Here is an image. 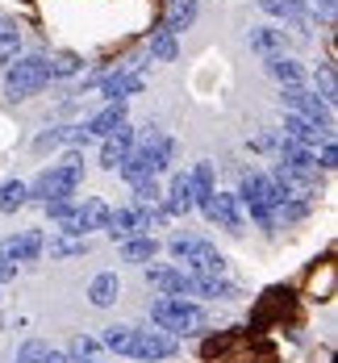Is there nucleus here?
<instances>
[{
	"mask_svg": "<svg viewBox=\"0 0 338 363\" xmlns=\"http://www.w3.org/2000/svg\"><path fill=\"white\" fill-rule=\"evenodd\" d=\"M188 276H201V280H218V276H225V255L213 247V242H201L196 251L184 259Z\"/></svg>",
	"mask_w": 338,
	"mask_h": 363,
	"instance_id": "nucleus-8",
	"label": "nucleus"
},
{
	"mask_svg": "<svg viewBox=\"0 0 338 363\" xmlns=\"http://www.w3.org/2000/svg\"><path fill=\"white\" fill-rule=\"evenodd\" d=\"M147 88V79H142V72H117V75H105L101 79V92H105V101H125V96H138Z\"/></svg>",
	"mask_w": 338,
	"mask_h": 363,
	"instance_id": "nucleus-11",
	"label": "nucleus"
},
{
	"mask_svg": "<svg viewBox=\"0 0 338 363\" xmlns=\"http://www.w3.org/2000/svg\"><path fill=\"white\" fill-rule=\"evenodd\" d=\"M117 172H121L130 184H138V180H150V176L167 172V163H163V159H154V155H147L142 146H134V150L121 159V167H117Z\"/></svg>",
	"mask_w": 338,
	"mask_h": 363,
	"instance_id": "nucleus-10",
	"label": "nucleus"
},
{
	"mask_svg": "<svg viewBox=\"0 0 338 363\" xmlns=\"http://www.w3.org/2000/svg\"><path fill=\"white\" fill-rule=\"evenodd\" d=\"M271 184H276L280 201H300V205H309V201L317 196V172H293V167L276 163Z\"/></svg>",
	"mask_w": 338,
	"mask_h": 363,
	"instance_id": "nucleus-5",
	"label": "nucleus"
},
{
	"mask_svg": "<svg viewBox=\"0 0 338 363\" xmlns=\"http://www.w3.org/2000/svg\"><path fill=\"white\" fill-rule=\"evenodd\" d=\"M263 13H271V17H284V21H293V26H305L309 21V13H305V0H259Z\"/></svg>",
	"mask_w": 338,
	"mask_h": 363,
	"instance_id": "nucleus-24",
	"label": "nucleus"
},
{
	"mask_svg": "<svg viewBox=\"0 0 338 363\" xmlns=\"http://www.w3.org/2000/svg\"><path fill=\"white\" fill-rule=\"evenodd\" d=\"M180 338H171L167 330H134V342H130V355L142 363H154V359H167L176 355Z\"/></svg>",
	"mask_w": 338,
	"mask_h": 363,
	"instance_id": "nucleus-6",
	"label": "nucleus"
},
{
	"mask_svg": "<svg viewBox=\"0 0 338 363\" xmlns=\"http://www.w3.org/2000/svg\"><path fill=\"white\" fill-rule=\"evenodd\" d=\"M42 251H50V259H75V255L92 251V242L88 238H72V234H55L50 242H42Z\"/></svg>",
	"mask_w": 338,
	"mask_h": 363,
	"instance_id": "nucleus-23",
	"label": "nucleus"
},
{
	"mask_svg": "<svg viewBox=\"0 0 338 363\" xmlns=\"http://www.w3.org/2000/svg\"><path fill=\"white\" fill-rule=\"evenodd\" d=\"M79 180H84V155L79 150H67V159L63 163H50L34 184H26V192L46 205V201H59V196H75Z\"/></svg>",
	"mask_w": 338,
	"mask_h": 363,
	"instance_id": "nucleus-1",
	"label": "nucleus"
},
{
	"mask_svg": "<svg viewBox=\"0 0 338 363\" xmlns=\"http://www.w3.org/2000/svg\"><path fill=\"white\" fill-rule=\"evenodd\" d=\"M284 138L297 146H309V150H317V146L326 143V134L313 125V121H305V117H297V113H288L284 117Z\"/></svg>",
	"mask_w": 338,
	"mask_h": 363,
	"instance_id": "nucleus-15",
	"label": "nucleus"
},
{
	"mask_svg": "<svg viewBox=\"0 0 338 363\" xmlns=\"http://www.w3.org/2000/svg\"><path fill=\"white\" fill-rule=\"evenodd\" d=\"M196 9H201V0H167L163 30H167V34H184L188 26L196 21Z\"/></svg>",
	"mask_w": 338,
	"mask_h": 363,
	"instance_id": "nucleus-16",
	"label": "nucleus"
},
{
	"mask_svg": "<svg viewBox=\"0 0 338 363\" xmlns=\"http://www.w3.org/2000/svg\"><path fill=\"white\" fill-rule=\"evenodd\" d=\"M201 242H205V238H196V234H176V238L167 242V251H171V255H176V259H180V263H184V259H188V255H192V251H196Z\"/></svg>",
	"mask_w": 338,
	"mask_h": 363,
	"instance_id": "nucleus-35",
	"label": "nucleus"
},
{
	"mask_svg": "<svg viewBox=\"0 0 338 363\" xmlns=\"http://www.w3.org/2000/svg\"><path fill=\"white\" fill-rule=\"evenodd\" d=\"M42 242H46V238H42L38 230H21V234H17V259H21V263H34L38 255H42Z\"/></svg>",
	"mask_w": 338,
	"mask_h": 363,
	"instance_id": "nucleus-31",
	"label": "nucleus"
},
{
	"mask_svg": "<svg viewBox=\"0 0 338 363\" xmlns=\"http://www.w3.org/2000/svg\"><path fill=\"white\" fill-rule=\"evenodd\" d=\"M150 318H154V326L167 330L171 338H180V334H196V330L205 326V313L184 301V296H159L154 305H150Z\"/></svg>",
	"mask_w": 338,
	"mask_h": 363,
	"instance_id": "nucleus-3",
	"label": "nucleus"
},
{
	"mask_svg": "<svg viewBox=\"0 0 338 363\" xmlns=\"http://www.w3.org/2000/svg\"><path fill=\"white\" fill-rule=\"evenodd\" d=\"M238 205H247L251 218L259 221L263 230H280V225H276L280 192H276L271 176H263V172H247V176H242V188H238Z\"/></svg>",
	"mask_w": 338,
	"mask_h": 363,
	"instance_id": "nucleus-2",
	"label": "nucleus"
},
{
	"mask_svg": "<svg viewBox=\"0 0 338 363\" xmlns=\"http://www.w3.org/2000/svg\"><path fill=\"white\" fill-rule=\"evenodd\" d=\"M138 205H163V188H159L154 176L134 184V209H138Z\"/></svg>",
	"mask_w": 338,
	"mask_h": 363,
	"instance_id": "nucleus-32",
	"label": "nucleus"
},
{
	"mask_svg": "<svg viewBox=\"0 0 338 363\" xmlns=\"http://www.w3.org/2000/svg\"><path fill=\"white\" fill-rule=\"evenodd\" d=\"M188 184H192V205L209 213L213 192H218V184H213V163H196V167L188 172Z\"/></svg>",
	"mask_w": 338,
	"mask_h": 363,
	"instance_id": "nucleus-13",
	"label": "nucleus"
},
{
	"mask_svg": "<svg viewBox=\"0 0 338 363\" xmlns=\"http://www.w3.org/2000/svg\"><path fill=\"white\" fill-rule=\"evenodd\" d=\"M247 42H251V50H259L263 59H271V55H284V30H271V26H255V30L247 34Z\"/></svg>",
	"mask_w": 338,
	"mask_h": 363,
	"instance_id": "nucleus-19",
	"label": "nucleus"
},
{
	"mask_svg": "<svg viewBox=\"0 0 338 363\" xmlns=\"http://www.w3.org/2000/svg\"><path fill=\"white\" fill-rule=\"evenodd\" d=\"M84 363H96V359H84Z\"/></svg>",
	"mask_w": 338,
	"mask_h": 363,
	"instance_id": "nucleus-39",
	"label": "nucleus"
},
{
	"mask_svg": "<svg viewBox=\"0 0 338 363\" xmlns=\"http://www.w3.org/2000/svg\"><path fill=\"white\" fill-rule=\"evenodd\" d=\"M105 230H109L113 242H125V238H134V234H138V213H134V209H109Z\"/></svg>",
	"mask_w": 338,
	"mask_h": 363,
	"instance_id": "nucleus-22",
	"label": "nucleus"
},
{
	"mask_svg": "<svg viewBox=\"0 0 338 363\" xmlns=\"http://www.w3.org/2000/svg\"><path fill=\"white\" fill-rule=\"evenodd\" d=\"M17 363H67L63 355H55L46 342H26L21 351H17Z\"/></svg>",
	"mask_w": 338,
	"mask_h": 363,
	"instance_id": "nucleus-29",
	"label": "nucleus"
},
{
	"mask_svg": "<svg viewBox=\"0 0 338 363\" xmlns=\"http://www.w3.org/2000/svg\"><path fill=\"white\" fill-rule=\"evenodd\" d=\"M192 209H196V205H192V184H188L184 172H176V176H171V188H167V201H163V213H167V218H184Z\"/></svg>",
	"mask_w": 338,
	"mask_h": 363,
	"instance_id": "nucleus-14",
	"label": "nucleus"
},
{
	"mask_svg": "<svg viewBox=\"0 0 338 363\" xmlns=\"http://www.w3.org/2000/svg\"><path fill=\"white\" fill-rule=\"evenodd\" d=\"M26 201H30V192H26V184L21 180H4L0 184V213H17Z\"/></svg>",
	"mask_w": 338,
	"mask_h": 363,
	"instance_id": "nucleus-26",
	"label": "nucleus"
},
{
	"mask_svg": "<svg viewBox=\"0 0 338 363\" xmlns=\"http://www.w3.org/2000/svg\"><path fill=\"white\" fill-rule=\"evenodd\" d=\"M267 72L276 75L284 88H293V84H300V79H305L300 63H297V59H288V55H271V59H267Z\"/></svg>",
	"mask_w": 338,
	"mask_h": 363,
	"instance_id": "nucleus-25",
	"label": "nucleus"
},
{
	"mask_svg": "<svg viewBox=\"0 0 338 363\" xmlns=\"http://www.w3.org/2000/svg\"><path fill=\"white\" fill-rule=\"evenodd\" d=\"M96 351H101V338H88V334H75V338H72V359L75 363L92 359Z\"/></svg>",
	"mask_w": 338,
	"mask_h": 363,
	"instance_id": "nucleus-34",
	"label": "nucleus"
},
{
	"mask_svg": "<svg viewBox=\"0 0 338 363\" xmlns=\"http://www.w3.org/2000/svg\"><path fill=\"white\" fill-rule=\"evenodd\" d=\"M134 143H138V130H134L130 121H121L109 138H105V146H101V167H105V172H117L121 159L134 150Z\"/></svg>",
	"mask_w": 338,
	"mask_h": 363,
	"instance_id": "nucleus-7",
	"label": "nucleus"
},
{
	"mask_svg": "<svg viewBox=\"0 0 338 363\" xmlns=\"http://www.w3.org/2000/svg\"><path fill=\"white\" fill-rule=\"evenodd\" d=\"M79 67H84V59H79V55H72V50H59L55 59H46V72H50V79H67V75H79Z\"/></svg>",
	"mask_w": 338,
	"mask_h": 363,
	"instance_id": "nucleus-27",
	"label": "nucleus"
},
{
	"mask_svg": "<svg viewBox=\"0 0 338 363\" xmlns=\"http://www.w3.org/2000/svg\"><path fill=\"white\" fill-rule=\"evenodd\" d=\"M67 130H72V125H63V130H50V134H42V138L34 143V150H50V146H63V143H67Z\"/></svg>",
	"mask_w": 338,
	"mask_h": 363,
	"instance_id": "nucleus-36",
	"label": "nucleus"
},
{
	"mask_svg": "<svg viewBox=\"0 0 338 363\" xmlns=\"http://www.w3.org/2000/svg\"><path fill=\"white\" fill-rule=\"evenodd\" d=\"M147 284L163 296H188V272L184 267H147Z\"/></svg>",
	"mask_w": 338,
	"mask_h": 363,
	"instance_id": "nucleus-12",
	"label": "nucleus"
},
{
	"mask_svg": "<svg viewBox=\"0 0 338 363\" xmlns=\"http://www.w3.org/2000/svg\"><path fill=\"white\" fill-rule=\"evenodd\" d=\"M317 88H322V92H317V96H322V101H326V105H330V109H334V101H338V84H334V63H322V67H317Z\"/></svg>",
	"mask_w": 338,
	"mask_h": 363,
	"instance_id": "nucleus-33",
	"label": "nucleus"
},
{
	"mask_svg": "<svg viewBox=\"0 0 338 363\" xmlns=\"http://www.w3.org/2000/svg\"><path fill=\"white\" fill-rule=\"evenodd\" d=\"M176 50H180V46H176V34H167L163 26L150 34V59H163V63H171V59H176Z\"/></svg>",
	"mask_w": 338,
	"mask_h": 363,
	"instance_id": "nucleus-28",
	"label": "nucleus"
},
{
	"mask_svg": "<svg viewBox=\"0 0 338 363\" xmlns=\"http://www.w3.org/2000/svg\"><path fill=\"white\" fill-rule=\"evenodd\" d=\"M0 26H4V17H0Z\"/></svg>",
	"mask_w": 338,
	"mask_h": 363,
	"instance_id": "nucleus-40",
	"label": "nucleus"
},
{
	"mask_svg": "<svg viewBox=\"0 0 338 363\" xmlns=\"http://www.w3.org/2000/svg\"><path fill=\"white\" fill-rule=\"evenodd\" d=\"M117 292H121V280H117V272H101V276L88 284V301H92L96 309H109L113 301H117Z\"/></svg>",
	"mask_w": 338,
	"mask_h": 363,
	"instance_id": "nucleus-20",
	"label": "nucleus"
},
{
	"mask_svg": "<svg viewBox=\"0 0 338 363\" xmlns=\"http://www.w3.org/2000/svg\"><path fill=\"white\" fill-rule=\"evenodd\" d=\"M154 255H159V238H150V234H134V238L121 242V259L125 263H150Z\"/></svg>",
	"mask_w": 338,
	"mask_h": 363,
	"instance_id": "nucleus-21",
	"label": "nucleus"
},
{
	"mask_svg": "<svg viewBox=\"0 0 338 363\" xmlns=\"http://www.w3.org/2000/svg\"><path fill=\"white\" fill-rule=\"evenodd\" d=\"M13 276H17V263H4V259H0V284H9Z\"/></svg>",
	"mask_w": 338,
	"mask_h": 363,
	"instance_id": "nucleus-38",
	"label": "nucleus"
},
{
	"mask_svg": "<svg viewBox=\"0 0 338 363\" xmlns=\"http://www.w3.org/2000/svg\"><path fill=\"white\" fill-rule=\"evenodd\" d=\"M209 218L222 225L225 234H242L247 230V218H242V205L234 192H213V205H209Z\"/></svg>",
	"mask_w": 338,
	"mask_h": 363,
	"instance_id": "nucleus-9",
	"label": "nucleus"
},
{
	"mask_svg": "<svg viewBox=\"0 0 338 363\" xmlns=\"http://www.w3.org/2000/svg\"><path fill=\"white\" fill-rule=\"evenodd\" d=\"M317 167H322V172H334V167H338V150H334V138H326V143H322V163H317Z\"/></svg>",
	"mask_w": 338,
	"mask_h": 363,
	"instance_id": "nucleus-37",
	"label": "nucleus"
},
{
	"mask_svg": "<svg viewBox=\"0 0 338 363\" xmlns=\"http://www.w3.org/2000/svg\"><path fill=\"white\" fill-rule=\"evenodd\" d=\"M121 121H125V101H113V105H105V109L96 113V117H92L84 130H88V138H92V134L109 138V134L117 130V125H121Z\"/></svg>",
	"mask_w": 338,
	"mask_h": 363,
	"instance_id": "nucleus-18",
	"label": "nucleus"
},
{
	"mask_svg": "<svg viewBox=\"0 0 338 363\" xmlns=\"http://www.w3.org/2000/svg\"><path fill=\"white\" fill-rule=\"evenodd\" d=\"M46 84H50V72H46V59H42V55L13 59L9 72H4V92H9V101H30V96L42 92Z\"/></svg>",
	"mask_w": 338,
	"mask_h": 363,
	"instance_id": "nucleus-4",
	"label": "nucleus"
},
{
	"mask_svg": "<svg viewBox=\"0 0 338 363\" xmlns=\"http://www.w3.org/2000/svg\"><path fill=\"white\" fill-rule=\"evenodd\" d=\"M101 342H105L109 351H117V355H130V342H134V326H109L105 334H101Z\"/></svg>",
	"mask_w": 338,
	"mask_h": 363,
	"instance_id": "nucleus-30",
	"label": "nucleus"
},
{
	"mask_svg": "<svg viewBox=\"0 0 338 363\" xmlns=\"http://www.w3.org/2000/svg\"><path fill=\"white\" fill-rule=\"evenodd\" d=\"M280 163H284V167H293V172H317V150L280 138Z\"/></svg>",
	"mask_w": 338,
	"mask_h": 363,
	"instance_id": "nucleus-17",
	"label": "nucleus"
}]
</instances>
